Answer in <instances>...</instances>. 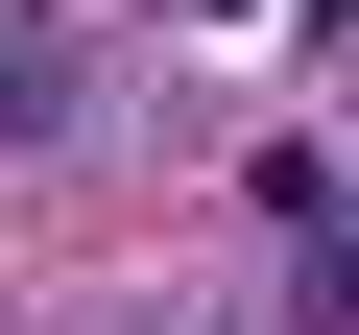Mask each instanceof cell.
<instances>
[{"mask_svg":"<svg viewBox=\"0 0 359 335\" xmlns=\"http://www.w3.org/2000/svg\"><path fill=\"white\" fill-rule=\"evenodd\" d=\"M264 240H287V335H359V216H335V168H264Z\"/></svg>","mask_w":359,"mask_h":335,"instance_id":"cell-1","label":"cell"},{"mask_svg":"<svg viewBox=\"0 0 359 335\" xmlns=\"http://www.w3.org/2000/svg\"><path fill=\"white\" fill-rule=\"evenodd\" d=\"M48 120H72V48H48V25H0V144H48Z\"/></svg>","mask_w":359,"mask_h":335,"instance_id":"cell-2","label":"cell"}]
</instances>
